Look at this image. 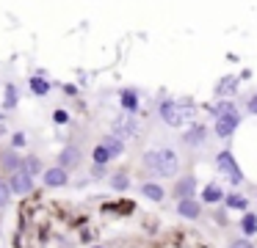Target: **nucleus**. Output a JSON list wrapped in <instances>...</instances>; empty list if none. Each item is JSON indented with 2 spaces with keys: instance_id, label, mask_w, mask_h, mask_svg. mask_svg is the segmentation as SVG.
Here are the masks:
<instances>
[{
  "instance_id": "nucleus-21",
  "label": "nucleus",
  "mask_w": 257,
  "mask_h": 248,
  "mask_svg": "<svg viewBox=\"0 0 257 248\" xmlns=\"http://www.w3.org/2000/svg\"><path fill=\"white\" fill-rule=\"evenodd\" d=\"M240 231H243V237L257 234V212H249V209H246L243 218H240Z\"/></svg>"
},
{
  "instance_id": "nucleus-26",
  "label": "nucleus",
  "mask_w": 257,
  "mask_h": 248,
  "mask_svg": "<svg viewBox=\"0 0 257 248\" xmlns=\"http://www.w3.org/2000/svg\"><path fill=\"white\" fill-rule=\"evenodd\" d=\"M14 105H17V86H14V83H6V99H3V108L12 110Z\"/></svg>"
},
{
  "instance_id": "nucleus-25",
  "label": "nucleus",
  "mask_w": 257,
  "mask_h": 248,
  "mask_svg": "<svg viewBox=\"0 0 257 248\" xmlns=\"http://www.w3.org/2000/svg\"><path fill=\"white\" fill-rule=\"evenodd\" d=\"M14 193H12V185H9V179H0V209H6L9 204H12Z\"/></svg>"
},
{
  "instance_id": "nucleus-31",
  "label": "nucleus",
  "mask_w": 257,
  "mask_h": 248,
  "mask_svg": "<svg viewBox=\"0 0 257 248\" xmlns=\"http://www.w3.org/2000/svg\"><path fill=\"white\" fill-rule=\"evenodd\" d=\"M64 94H69V97H75V94H78V88H75V86H64Z\"/></svg>"
},
{
  "instance_id": "nucleus-15",
  "label": "nucleus",
  "mask_w": 257,
  "mask_h": 248,
  "mask_svg": "<svg viewBox=\"0 0 257 248\" xmlns=\"http://www.w3.org/2000/svg\"><path fill=\"white\" fill-rule=\"evenodd\" d=\"M119 105H122L124 113H136L139 110V91L136 88H122L119 91Z\"/></svg>"
},
{
  "instance_id": "nucleus-16",
  "label": "nucleus",
  "mask_w": 257,
  "mask_h": 248,
  "mask_svg": "<svg viewBox=\"0 0 257 248\" xmlns=\"http://www.w3.org/2000/svg\"><path fill=\"white\" fill-rule=\"evenodd\" d=\"M224 196H227V193L221 190L218 182H210V185L202 187V204H218V201H224Z\"/></svg>"
},
{
  "instance_id": "nucleus-9",
  "label": "nucleus",
  "mask_w": 257,
  "mask_h": 248,
  "mask_svg": "<svg viewBox=\"0 0 257 248\" xmlns=\"http://www.w3.org/2000/svg\"><path fill=\"white\" fill-rule=\"evenodd\" d=\"M42 182H45V187H64L69 182V171L61 165H50L42 171Z\"/></svg>"
},
{
  "instance_id": "nucleus-24",
  "label": "nucleus",
  "mask_w": 257,
  "mask_h": 248,
  "mask_svg": "<svg viewBox=\"0 0 257 248\" xmlns=\"http://www.w3.org/2000/svg\"><path fill=\"white\" fill-rule=\"evenodd\" d=\"M91 160H94V165H102V168H105L108 163H111V152H108L105 146H102V143H97L94 146V152H91Z\"/></svg>"
},
{
  "instance_id": "nucleus-32",
  "label": "nucleus",
  "mask_w": 257,
  "mask_h": 248,
  "mask_svg": "<svg viewBox=\"0 0 257 248\" xmlns=\"http://www.w3.org/2000/svg\"><path fill=\"white\" fill-rule=\"evenodd\" d=\"M94 248H102V245H94Z\"/></svg>"
},
{
  "instance_id": "nucleus-10",
  "label": "nucleus",
  "mask_w": 257,
  "mask_h": 248,
  "mask_svg": "<svg viewBox=\"0 0 257 248\" xmlns=\"http://www.w3.org/2000/svg\"><path fill=\"white\" fill-rule=\"evenodd\" d=\"M238 124H240V116L238 119H213V132H216L218 141H229L238 130Z\"/></svg>"
},
{
  "instance_id": "nucleus-4",
  "label": "nucleus",
  "mask_w": 257,
  "mask_h": 248,
  "mask_svg": "<svg viewBox=\"0 0 257 248\" xmlns=\"http://www.w3.org/2000/svg\"><path fill=\"white\" fill-rule=\"evenodd\" d=\"M111 132H113L116 138H122V141H127V138H136V135H139V121H136L133 113L116 116V119L111 121Z\"/></svg>"
},
{
  "instance_id": "nucleus-28",
  "label": "nucleus",
  "mask_w": 257,
  "mask_h": 248,
  "mask_svg": "<svg viewBox=\"0 0 257 248\" xmlns=\"http://www.w3.org/2000/svg\"><path fill=\"white\" fill-rule=\"evenodd\" d=\"M53 121L56 124H69V110H64V108L53 110Z\"/></svg>"
},
{
  "instance_id": "nucleus-3",
  "label": "nucleus",
  "mask_w": 257,
  "mask_h": 248,
  "mask_svg": "<svg viewBox=\"0 0 257 248\" xmlns=\"http://www.w3.org/2000/svg\"><path fill=\"white\" fill-rule=\"evenodd\" d=\"M216 168L221 171L232 185H240V182H243V171H240L238 160H235V154L229 152V149H224V152L216 154Z\"/></svg>"
},
{
  "instance_id": "nucleus-8",
  "label": "nucleus",
  "mask_w": 257,
  "mask_h": 248,
  "mask_svg": "<svg viewBox=\"0 0 257 248\" xmlns=\"http://www.w3.org/2000/svg\"><path fill=\"white\" fill-rule=\"evenodd\" d=\"M207 110H210L213 119H238L240 116L238 105H235L232 99H216L213 105H207Z\"/></svg>"
},
{
  "instance_id": "nucleus-17",
  "label": "nucleus",
  "mask_w": 257,
  "mask_h": 248,
  "mask_svg": "<svg viewBox=\"0 0 257 248\" xmlns=\"http://www.w3.org/2000/svg\"><path fill=\"white\" fill-rule=\"evenodd\" d=\"M100 143L108 149V152H111V157H113V160H116V157H122V152H124V141H122V138H116L113 132H108V135L102 138Z\"/></svg>"
},
{
  "instance_id": "nucleus-20",
  "label": "nucleus",
  "mask_w": 257,
  "mask_h": 248,
  "mask_svg": "<svg viewBox=\"0 0 257 248\" xmlns=\"http://www.w3.org/2000/svg\"><path fill=\"white\" fill-rule=\"evenodd\" d=\"M141 193H144L150 201H163V198H166V190H163L158 182H141Z\"/></svg>"
},
{
  "instance_id": "nucleus-29",
  "label": "nucleus",
  "mask_w": 257,
  "mask_h": 248,
  "mask_svg": "<svg viewBox=\"0 0 257 248\" xmlns=\"http://www.w3.org/2000/svg\"><path fill=\"white\" fill-rule=\"evenodd\" d=\"M246 110H249L251 116H257V91L249 94V99H246Z\"/></svg>"
},
{
  "instance_id": "nucleus-1",
  "label": "nucleus",
  "mask_w": 257,
  "mask_h": 248,
  "mask_svg": "<svg viewBox=\"0 0 257 248\" xmlns=\"http://www.w3.org/2000/svg\"><path fill=\"white\" fill-rule=\"evenodd\" d=\"M141 165L147 174L161 176V179H172L180 171V154L172 146H158V149H147L141 154Z\"/></svg>"
},
{
  "instance_id": "nucleus-23",
  "label": "nucleus",
  "mask_w": 257,
  "mask_h": 248,
  "mask_svg": "<svg viewBox=\"0 0 257 248\" xmlns=\"http://www.w3.org/2000/svg\"><path fill=\"white\" fill-rule=\"evenodd\" d=\"M23 171H28L31 176H36V174L45 171V165H42V160L36 157V154H28V157H23Z\"/></svg>"
},
{
  "instance_id": "nucleus-13",
  "label": "nucleus",
  "mask_w": 257,
  "mask_h": 248,
  "mask_svg": "<svg viewBox=\"0 0 257 248\" xmlns=\"http://www.w3.org/2000/svg\"><path fill=\"white\" fill-rule=\"evenodd\" d=\"M174 209H177L180 218H185V220H196V218L202 215V201H196V198H180Z\"/></svg>"
},
{
  "instance_id": "nucleus-11",
  "label": "nucleus",
  "mask_w": 257,
  "mask_h": 248,
  "mask_svg": "<svg viewBox=\"0 0 257 248\" xmlns=\"http://www.w3.org/2000/svg\"><path fill=\"white\" fill-rule=\"evenodd\" d=\"M196 176L194 174H188V176H180L177 182H174V198H194L196 196Z\"/></svg>"
},
{
  "instance_id": "nucleus-7",
  "label": "nucleus",
  "mask_w": 257,
  "mask_h": 248,
  "mask_svg": "<svg viewBox=\"0 0 257 248\" xmlns=\"http://www.w3.org/2000/svg\"><path fill=\"white\" fill-rule=\"evenodd\" d=\"M20 168H23V154H20V149H14V146L0 149V171L14 174V171H20Z\"/></svg>"
},
{
  "instance_id": "nucleus-14",
  "label": "nucleus",
  "mask_w": 257,
  "mask_h": 248,
  "mask_svg": "<svg viewBox=\"0 0 257 248\" xmlns=\"http://www.w3.org/2000/svg\"><path fill=\"white\" fill-rule=\"evenodd\" d=\"M235 91H238V77H232V75H224L221 80L216 83V97L218 99H229Z\"/></svg>"
},
{
  "instance_id": "nucleus-6",
  "label": "nucleus",
  "mask_w": 257,
  "mask_h": 248,
  "mask_svg": "<svg viewBox=\"0 0 257 248\" xmlns=\"http://www.w3.org/2000/svg\"><path fill=\"white\" fill-rule=\"evenodd\" d=\"M205 141H207V127L205 124H188V130L180 135V143H183V146H188V149L205 146Z\"/></svg>"
},
{
  "instance_id": "nucleus-22",
  "label": "nucleus",
  "mask_w": 257,
  "mask_h": 248,
  "mask_svg": "<svg viewBox=\"0 0 257 248\" xmlns=\"http://www.w3.org/2000/svg\"><path fill=\"white\" fill-rule=\"evenodd\" d=\"M108 185H111V190L124 193V190L130 187V176L122 174V171H119V174H111V176H108Z\"/></svg>"
},
{
  "instance_id": "nucleus-5",
  "label": "nucleus",
  "mask_w": 257,
  "mask_h": 248,
  "mask_svg": "<svg viewBox=\"0 0 257 248\" xmlns=\"http://www.w3.org/2000/svg\"><path fill=\"white\" fill-rule=\"evenodd\" d=\"M34 179L36 176H31L28 171H14V174H9V185H12V193L14 196H31L34 193Z\"/></svg>"
},
{
  "instance_id": "nucleus-30",
  "label": "nucleus",
  "mask_w": 257,
  "mask_h": 248,
  "mask_svg": "<svg viewBox=\"0 0 257 248\" xmlns=\"http://www.w3.org/2000/svg\"><path fill=\"white\" fill-rule=\"evenodd\" d=\"M25 141H28V138H25V132H14V135H12V146L14 149L25 146Z\"/></svg>"
},
{
  "instance_id": "nucleus-18",
  "label": "nucleus",
  "mask_w": 257,
  "mask_h": 248,
  "mask_svg": "<svg viewBox=\"0 0 257 248\" xmlns=\"http://www.w3.org/2000/svg\"><path fill=\"white\" fill-rule=\"evenodd\" d=\"M224 204H227V209H238V212H246V209H249V198H246L243 193H227V196H224Z\"/></svg>"
},
{
  "instance_id": "nucleus-19",
  "label": "nucleus",
  "mask_w": 257,
  "mask_h": 248,
  "mask_svg": "<svg viewBox=\"0 0 257 248\" xmlns=\"http://www.w3.org/2000/svg\"><path fill=\"white\" fill-rule=\"evenodd\" d=\"M28 88L36 97H47V94H50V80H45V75H34L28 80Z\"/></svg>"
},
{
  "instance_id": "nucleus-2",
  "label": "nucleus",
  "mask_w": 257,
  "mask_h": 248,
  "mask_svg": "<svg viewBox=\"0 0 257 248\" xmlns=\"http://www.w3.org/2000/svg\"><path fill=\"white\" fill-rule=\"evenodd\" d=\"M196 113V105L191 99H172V97H163L158 99V116L166 127H183L194 119Z\"/></svg>"
},
{
  "instance_id": "nucleus-12",
  "label": "nucleus",
  "mask_w": 257,
  "mask_h": 248,
  "mask_svg": "<svg viewBox=\"0 0 257 248\" xmlns=\"http://www.w3.org/2000/svg\"><path fill=\"white\" fill-rule=\"evenodd\" d=\"M80 160H83V154H80V149L72 146V143H69V146H64L61 152H58V165H61V168H67V171L78 168Z\"/></svg>"
},
{
  "instance_id": "nucleus-27",
  "label": "nucleus",
  "mask_w": 257,
  "mask_h": 248,
  "mask_svg": "<svg viewBox=\"0 0 257 248\" xmlns=\"http://www.w3.org/2000/svg\"><path fill=\"white\" fill-rule=\"evenodd\" d=\"M227 248H254V242H251L249 237H235V240H229Z\"/></svg>"
}]
</instances>
